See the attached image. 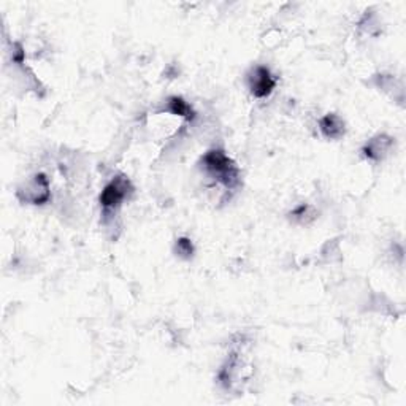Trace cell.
<instances>
[{
    "label": "cell",
    "mask_w": 406,
    "mask_h": 406,
    "mask_svg": "<svg viewBox=\"0 0 406 406\" xmlns=\"http://www.w3.org/2000/svg\"><path fill=\"white\" fill-rule=\"evenodd\" d=\"M205 173L221 183L227 189H235L240 184V169L223 149H211L202 157Z\"/></svg>",
    "instance_id": "cell-1"
},
{
    "label": "cell",
    "mask_w": 406,
    "mask_h": 406,
    "mask_svg": "<svg viewBox=\"0 0 406 406\" xmlns=\"http://www.w3.org/2000/svg\"><path fill=\"white\" fill-rule=\"evenodd\" d=\"M130 191H132V184H130L127 178L124 176L114 178V180L109 181L105 186V189L102 191L100 194L102 208L105 210V213L119 208L121 203L126 201V197Z\"/></svg>",
    "instance_id": "cell-2"
},
{
    "label": "cell",
    "mask_w": 406,
    "mask_h": 406,
    "mask_svg": "<svg viewBox=\"0 0 406 406\" xmlns=\"http://www.w3.org/2000/svg\"><path fill=\"white\" fill-rule=\"evenodd\" d=\"M18 197L21 198V202H27L32 205H45L51 198L50 180H48L43 173L36 175L24 188L18 189Z\"/></svg>",
    "instance_id": "cell-3"
},
{
    "label": "cell",
    "mask_w": 406,
    "mask_h": 406,
    "mask_svg": "<svg viewBox=\"0 0 406 406\" xmlns=\"http://www.w3.org/2000/svg\"><path fill=\"white\" fill-rule=\"evenodd\" d=\"M247 86H250V91L254 97L265 99L273 92L274 86H277V80L267 67L256 65L247 73Z\"/></svg>",
    "instance_id": "cell-4"
},
{
    "label": "cell",
    "mask_w": 406,
    "mask_h": 406,
    "mask_svg": "<svg viewBox=\"0 0 406 406\" xmlns=\"http://www.w3.org/2000/svg\"><path fill=\"white\" fill-rule=\"evenodd\" d=\"M319 129L322 135L328 140H340L346 134V124L338 114L328 113L319 121Z\"/></svg>",
    "instance_id": "cell-5"
},
{
    "label": "cell",
    "mask_w": 406,
    "mask_h": 406,
    "mask_svg": "<svg viewBox=\"0 0 406 406\" xmlns=\"http://www.w3.org/2000/svg\"><path fill=\"white\" fill-rule=\"evenodd\" d=\"M392 139L386 135H380V137H375V139H371L365 146H363L362 153L365 157L371 161H381L384 159V156L389 153V149L392 148Z\"/></svg>",
    "instance_id": "cell-6"
},
{
    "label": "cell",
    "mask_w": 406,
    "mask_h": 406,
    "mask_svg": "<svg viewBox=\"0 0 406 406\" xmlns=\"http://www.w3.org/2000/svg\"><path fill=\"white\" fill-rule=\"evenodd\" d=\"M167 112L175 116H181V118L188 121L196 119V112L192 109L189 103L181 97H170L167 100Z\"/></svg>",
    "instance_id": "cell-7"
},
{
    "label": "cell",
    "mask_w": 406,
    "mask_h": 406,
    "mask_svg": "<svg viewBox=\"0 0 406 406\" xmlns=\"http://www.w3.org/2000/svg\"><path fill=\"white\" fill-rule=\"evenodd\" d=\"M175 251L183 259H191L194 256V245L189 238H178L175 245Z\"/></svg>",
    "instance_id": "cell-8"
}]
</instances>
